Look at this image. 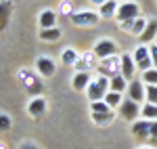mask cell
I'll return each mask as SVG.
<instances>
[{"mask_svg": "<svg viewBox=\"0 0 157 149\" xmlns=\"http://www.w3.org/2000/svg\"><path fill=\"white\" fill-rule=\"evenodd\" d=\"M145 84H157V67H151V69H147L143 72V78H140Z\"/></svg>", "mask_w": 157, "mask_h": 149, "instance_id": "cell-29", "label": "cell"}, {"mask_svg": "<svg viewBox=\"0 0 157 149\" xmlns=\"http://www.w3.org/2000/svg\"><path fill=\"white\" fill-rule=\"evenodd\" d=\"M94 55H97V59H107V57H115L117 53H120V46H117V42L115 40H111V38H101L97 40V44H94Z\"/></svg>", "mask_w": 157, "mask_h": 149, "instance_id": "cell-3", "label": "cell"}, {"mask_svg": "<svg viewBox=\"0 0 157 149\" xmlns=\"http://www.w3.org/2000/svg\"><path fill=\"white\" fill-rule=\"evenodd\" d=\"M155 42H157V40H155Z\"/></svg>", "mask_w": 157, "mask_h": 149, "instance_id": "cell-37", "label": "cell"}, {"mask_svg": "<svg viewBox=\"0 0 157 149\" xmlns=\"http://www.w3.org/2000/svg\"><path fill=\"white\" fill-rule=\"evenodd\" d=\"M115 112L111 109V112H105V113H90V120L94 122L97 126H109V124H113L115 122Z\"/></svg>", "mask_w": 157, "mask_h": 149, "instance_id": "cell-18", "label": "cell"}, {"mask_svg": "<svg viewBox=\"0 0 157 149\" xmlns=\"http://www.w3.org/2000/svg\"><path fill=\"white\" fill-rule=\"evenodd\" d=\"M149 130H151V120H145V118H140V120H136L132 122V132L136 139H147L149 137Z\"/></svg>", "mask_w": 157, "mask_h": 149, "instance_id": "cell-15", "label": "cell"}, {"mask_svg": "<svg viewBox=\"0 0 157 149\" xmlns=\"http://www.w3.org/2000/svg\"><path fill=\"white\" fill-rule=\"evenodd\" d=\"M136 149H155L153 145H140V147H136Z\"/></svg>", "mask_w": 157, "mask_h": 149, "instance_id": "cell-36", "label": "cell"}, {"mask_svg": "<svg viewBox=\"0 0 157 149\" xmlns=\"http://www.w3.org/2000/svg\"><path fill=\"white\" fill-rule=\"evenodd\" d=\"M59 11H61V13H65V15H71V13H73V9H71V2H69V0H65V2H61Z\"/></svg>", "mask_w": 157, "mask_h": 149, "instance_id": "cell-32", "label": "cell"}, {"mask_svg": "<svg viewBox=\"0 0 157 149\" xmlns=\"http://www.w3.org/2000/svg\"><path fill=\"white\" fill-rule=\"evenodd\" d=\"M136 17H140V6L134 0H124V2H120V9L115 13L117 23H121V21H132Z\"/></svg>", "mask_w": 157, "mask_h": 149, "instance_id": "cell-4", "label": "cell"}, {"mask_svg": "<svg viewBox=\"0 0 157 149\" xmlns=\"http://www.w3.org/2000/svg\"><path fill=\"white\" fill-rule=\"evenodd\" d=\"M11 126H13L11 116L9 113H0V130H9Z\"/></svg>", "mask_w": 157, "mask_h": 149, "instance_id": "cell-30", "label": "cell"}, {"mask_svg": "<svg viewBox=\"0 0 157 149\" xmlns=\"http://www.w3.org/2000/svg\"><path fill=\"white\" fill-rule=\"evenodd\" d=\"M107 92H109V78H105V76H101V74L97 78H92L88 88H86L88 101H103Z\"/></svg>", "mask_w": 157, "mask_h": 149, "instance_id": "cell-1", "label": "cell"}, {"mask_svg": "<svg viewBox=\"0 0 157 149\" xmlns=\"http://www.w3.org/2000/svg\"><path fill=\"white\" fill-rule=\"evenodd\" d=\"M117 9H120V0H107L105 4L98 6V15H101V19H113Z\"/></svg>", "mask_w": 157, "mask_h": 149, "instance_id": "cell-17", "label": "cell"}, {"mask_svg": "<svg viewBox=\"0 0 157 149\" xmlns=\"http://www.w3.org/2000/svg\"><path fill=\"white\" fill-rule=\"evenodd\" d=\"M98 59L94 55V50H86V53H80L78 61L73 63V69L75 72H90V69H97Z\"/></svg>", "mask_w": 157, "mask_h": 149, "instance_id": "cell-7", "label": "cell"}, {"mask_svg": "<svg viewBox=\"0 0 157 149\" xmlns=\"http://www.w3.org/2000/svg\"><path fill=\"white\" fill-rule=\"evenodd\" d=\"M140 103H136L132 99H124L121 101V105L117 107L120 109V116L121 120H126V122H136V120H140Z\"/></svg>", "mask_w": 157, "mask_h": 149, "instance_id": "cell-5", "label": "cell"}, {"mask_svg": "<svg viewBox=\"0 0 157 149\" xmlns=\"http://www.w3.org/2000/svg\"><path fill=\"white\" fill-rule=\"evenodd\" d=\"M149 137L157 141V120H153V122H151V130H149Z\"/></svg>", "mask_w": 157, "mask_h": 149, "instance_id": "cell-33", "label": "cell"}, {"mask_svg": "<svg viewBox=\"0 0 157 149\" xmlns=\"http://www.w3.org/2000/svg\"><path fill=\"white\" fill-rule=\"evenodd\" d=\"M103 101L107 103L111 109H117V107L121 105V101H124V97H121V92H113V90H109L107 95H105V99H103Z\"/></svg>", "mask_w": 157, "mask_h": 149, "instance_id": "cell-25", "label": "cell"}, {"mask_svg": "<svg viewBox=\"0 0 157 149\" xmlns=\"http://www.w3.org/2000/svg\"><path fill=\"white\" fill-rule=\"evenodd\" d=\"M149 55H151L153 67H157V42H151V44H149Z\"/></svg>", "mask_w": 157, "mask_h": 149, "instance_id": "cell-31", "label": "cell"}, {"mask_svg": "<svg viewBox=\"0 0 157 149\" xmlns=\"http://www.w3.org/2000/svg\"><path fill=\"white\" fill-rule=\"evenodd\" d=\"M107 0H90V4H94V6H101V4H105Z\"/></svg>", "mask_w": 157, "mask_h": 149, "instance_id": "cell-35", "label": "cell"}, {"mask_svg": "<svg viewBox=\"0 0 157 149\" xmlns=\"http://www.w3.org/2000/svg\"><path fill=\"white\" fill-rule=\"evenodd\" d=\"M120 67H121V61H120V57L115 55V57H107V59H101L97 65V72L101 76H105V78H113V76H117L120 74Z\"/></svg>", "mask_w": 157, "mask_h": 149, "instance_id": "cell-6", "label": "cell"}, {"mask_svg": "<svg viewBox=\"0 0 157 149\" xmlns=\"http://www.w3.org/2000/svg\"><path fill=\"white\" fill-rule=\"evenodd\" d=\"M147 23H149V19H147V17H143V15H140V17H136V19L132 21L130 34L136 36V38H140V36H143V32H145V27H147Z\"/></svg>", "mask_w": 157, "mask_h": 149, "instance_id": "cell-22", "label": "cell"}, {"mask_svg": "<svg viewBox=\"0 0 157 149\" xmlns=\"http://www.w3.org/2000/svg\"><path fill=\"white\" fill-rule=\"evenodd\" d=\"M105 112H111L105 101H90V113H105Z\"/></svg>", "mask_w": 157, "mask_h": 149, "instance_id": "cell-28", "label": "cell"}, {"mask_svg": "<svg viewBox=\"0 0 157 149\" xmlns=\"http://www.w3.org/2000/svg\"><path fill=\"white\" fill-rule=\"evenodd\" d=\"M128 99L136 101V103H145V82L140 78H134L128 82Z\"/></svg>", "mask_w": 157, "mask_h": 149, "instance_id": "cell-8", "label": "cell"}, {"mask_svg": "<svg viewBox=\"0 0 157 149\" xmlns=\"http://www.w3.org/2000/svg\"><path fill=\"white\" fill-rule=\"evenodd\" d=\"M69 19L78 27H92L101 21V15L97 11H90V9H80V11H73L69 15Z\"/></svg>", "mask_w": 157, "mask_h": 149, "instance_id": "cell-2", "label": "cell"}, {"mask_svg": "<svg viewBox=\"0 0 157 149\" xmlns=\"http://www.w3.org/2000/svg\"><path fill=\"white\" fill-rule=\"evenodd\" d=\"M109 90H113V92H121V95H124V90H128V80H126L121 74L113 76V78L109 80Z\"/></svg>", "mask_w": 157, "mask_h": 149, "instance_id": "cell-19", "label": "cell"}, {"mask_svg": "<svg viewBox=\"0 0 157 149\" xmlns=\"http://www.w3.org/2000/svg\"><path fill=\"white\" fill-rule=\"evenodd\" d=\"M90 72H75L71 78V88L78 90V92H86V88L90 84Z\"/></svg>", "mask_w": 157, "mask_h": 149, "instance_id": "cell-13", "label": "cell"}, {"mask_svg": "<svg viewBox=\"0 0 157 149\" xmlns=\"http://www.w3.org/2000/svg\"><path fill=\"white\" fill-rule=\"evenodd\" d=\"M13 13V0H0V27H4Z\"/></svg>", "mask_w": 157, "mask_h": 149, "instance_id": "cell-21", "label": "cell"}, {"mask_svg": "<svg viewBox=\"0 0 157 149\" xmlns=\"http://www.w3.org/2000/svg\"><path fill=\"white\" fill-rule=\"evenodd\" d=\"M19 149H38V147L34 145V143H23V145H21Z\"/></svg>", "mask_w": 157, "mask_h": 149, "instance_id": "cell-34", "label": "cell"}, {"mask_svg": "<svg viewBox=\"0 0 157 149\" xmlns=\"http://www.w3.org/2000/svg\"><path fill=\"white\" fill-rule=\"evenodd\" d=\"M36 69L42 78H50V76H55V72H57V65H55V61H52L50 57H38L36 59Z\"/></svg>", "mask_w": 157, "mask_h": 149, "instance_id": "cell-11", "label": "cell"}, {"mask_svg": "<svg viewBox=\"0 0 157 149\" xmlns=\"http://www.w3.org/2000/svg\"><path fill=\"white\" fill-rule=\"evenodd\" d=\"M140 118H145V120H157V105L153 103H143V107H140Z\"/></svg>", "mask_w": 157, "mask_h": 149, "instance_id": "cell-24", "label": "cell"}, {"mask_svg": "<svg viewBox=\"0 0 157 149\" xmlns=\"http://www.w3.org/2000/svg\"><path fill=\"white\" fill-rule=\"evenodd\" d=\"M120 61H121V67H120V74L130 82V80H134V76H136V63H134L132 55L130 53H124V55H120Z\"/></svg>", "mask_w": 157, "mask_h": 149, "instance_id": "cell-9", "label": "cell"}, {"mask_svg": "<svg viewBox=\"0 0 157 149\" xmlns=\"http://www.w3.org/2000/svg\"><path fill=\"white\" fill-rule=\"evenodd\" d=\"M145 101L157 105V84H145Z\"/></svg>", "mask_w": 157, "mask_h": 149, "instance_id": "cell-27", "label": "cell"}, {"mask_svg": "<svg viewBox=\"0 0 157 149\" xmlns=\"http://www.w3.org/2000/svg\"><path fill=\"white\" fill-rule=\"evenodd\" d=\"M149 57H151L149 55V44H138L134 49V55H132L134 63H140V61H145V59H149Z\"/></svg>", "mask_w": 157, "mask_h": 149, "instance_id": "cell-26", "label": "cell"}, {"mask_svg": "<svg viewBox=\"0 0 157 149\" xmlns=\"http://www.w3.org/2000/svg\"><path fill=\"white\" fill-rule=\"evenodd\" d=\"M61 36H63V32L59 27H48V29H40L38 32V38L44 40V42H57Z\"/></svg>", "mask_w": 157, "mask_h": 149, "instance_id": "cell-20", "label": "cell"}, {"mask_svg": "<svg viewBox=\"0 0 157 149\" xmlns=\"http://www.w3.org/2000/svg\"><path fill=\"white\" fill-rule=\"evenodd\" d=\"M46 107H48V103H46L44 97H34V99L29 101V105H27V113L32 118H40V116L46 113Z\"/></svg>", "mask_w": 157, "mask_h": 149, "instance_id": "cell-12", "label": "cell"}, {"mask_svg": "<svg viewBox=\"0 0 157 149\" xmlns=\"http://www.w3.org/2000/svg\"><path fill=\"white\" fill-rule=\"evenodd\" d=\"M138 40H140V44H151V42H155L157 40V19H149L145 32H143V36L138 38Z\"/></svg>", "mask_w": 157, "mask_h": 149, "instance_id": "cell-16", "label": "cell"}, {"mask_svg": "<svg viewBox=\"0 0 157 149\" xmlns=\"http://www.w3.org/2000/svg\"><path fill=\"white\" fill-rule=\"evenodd\" d=\"M19 78L23 80L25 88H27V92H32V95H38V92H42V84L38 82V78L32 72H27V69H21L19 72ZM40 97V95H38Z\"/></svg>", "mask_w": 157, "mask_h": 149, "instance_id": "cell-10", "label": "cell"}, {"mask_svg": "<svg viewBox=\"0 0 157 149\" xmlns=\"http://www.w3.org/2000/svg\"><path fill=\"white\" fill-rule=\"evenodd\" d=\"M38 23H40V29L57 27V11H52V9L40 11V15H38Z\"/></svg>", "mask_w": 157, "mask_h": 149, "instance_id": "cell-14", "label": "cell"}, {"mask_svg": "<svg viewBox=\"0 0 157 149\" xmlns=\"http://www.w3.org/2000/svg\"><path fill=\"white\" fill-rule=\"evenodd\" d=\"M78 57H80V53H78L75 49H71V46H67V49L61 50V61H63V65H71L73 67V63L78 61Z\"/></svg>", "mask_w": 157, "mask_h": 149, "instance_id": "cell-23", "label": "cell"}]
</instances>
